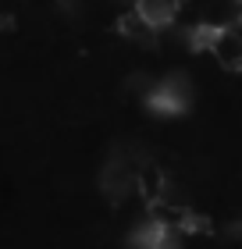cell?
Segmentation results:
<instances>
[{
    "instance_id": "7a4b0ae2",
    "label": "cell",
    "mask_w": 242,
    "mask_h": 249,
    "mask_svg": "<svg viewBox=\"0 0 242 249\" xmlns=\"http://www.w3.org/2000/svg\"><path fill=\"white\" fill-rule=\"evenodd\" d=\"M132 7L139 11L146 21H153L157 29H168L171 21L178 18L182 11V0H132Z\"/></svg>"
},
{
    "instance_id": "6da1fadb",
    "label": "cell",
    "mask_w": 242,
    "mask_h": 249,
    "mask_svg": "<svg viewBox=\"0 0 242 249\" xmlns=\"http://www.w3.org/2000/svg\"><path fill=\"white\" fill-rule=\"evenodd\" d=\"M210 53L224 71H242V29L235 25H217L210 29Z\"/></svg>"
},
{
    "instance_id": "277c9868",
    "label": "cell",
    "mask_w": 242,
    "mask_h": 249,
    "mask_svg": "<svg viewBox=\"0 0 242 249\" xmlns=\"http://www.w3.org/2000/svg\"><path fill=\"white\" fill-rule=\"evenodd\" d=\"M118 29H121V36H125V39H132V43H143V47H149V43L157 39V25H153V21H146V18H143L135 7L121 15Z\"/></svg>"
},
{
    "instance_id": "3957f363",
    "label": "cell",
    "mask_w": 242,
    "mask_h": 249,
    "mask_svg": "<svg viewBox=\"0 0 242 249\" xmlns=\"http://www.w3.org/2000/svg\"><path fill=\"white\" fill-rule=\"evenodd\" d=\"M135 192H139L146 203L160 199V196L168 192V178H164V171H160L157 164H139V167H135Z\"/></svg>"
}]
</instances>
